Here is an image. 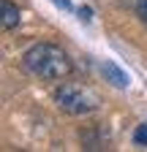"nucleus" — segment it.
<instances>
[{
    "instance_id": "f257e3e1",
    "label": "nucleus",
    "mask_w": 147,
    "mask_h": 152,
    "mask_svg": "<svg viewBox=\"0 0 147 152\" xmlns=\"http://www.w3.org/2000/svg\"><path fill=\"white\" fill-rule=\"evenodd\" d=\"M22 65L27 73L38 76V79H46V82H63L74 71L71 57L54 44H33L22 54Z\"/></svg>"
},
{
    "instance_id": "f03ea898",
    "label": "nucleus",
    "mask_w": 147,
    "mask_h": 152,
    "mask_svg": "<svg viewBox=\"0 0 147 152\" xmlns=\"http://www.w3.org/2000/svg\"><path fill=\"white\" fill-rule=\"evenodd\" d=\"M54 101H57V106L63 111L74 114V117H82V114H90L98 109V98L90 90L76 87V84H63L57 90V95H54Z\"/></svg>"
},
{
    "instance_id": "7ed1b4c3",
    "label": "nucleus",
    "mask_w": 147,
    "mask_h": 152,
    "mask_svg": "<svg viewBox=\"0 0 147 152\" xmlns=\"http://www.w3.org/2000/svg\"><path fill=\"white\" fill-rule=\"evenodd\" d=\"M101 73H104V79H106L109 84H115V87H120V90L128 87V73H125L123 68H117V63L104 60V63H101Z\"/></svg>"
},
{
    "instance_id": "20e7f679",
    "label": "nucleus",
    "mask_w": 147,
    "mask_h": 152,
    "mask_svg": "<svg viewBox=\"0 0 147 152\" xmlns=\"http://www.w3.org/2000/svg\"><path fill=\"white\" fill-rule=\"evenodd\" d=\"M0 8H3V27L14 30L16 25H19V8H16L11 0H0Z\"/></svg>"
},
{
    "instance_id": "39448f33",
    "label": "nucleus",
    "mask_w": 147,
    "mask_h": 152,
    "mask_svg": "<svg viewBox=\"0 0 147 152\" xmlns=\"http://www.w3.org/2000/svg\"><path fill=\"white\" fill-rule=\"evenodd\" d=\"M134 144L147 147V125H139V128H136V133H134Z\"/></svg>"
},
{
    "instance_id": "423d86ee",
    "label": "nucleus",
    "mask_w": 147,
    "mask_h": 152,
    "mask_svg": "<svg viewBox=\"0 0 147 152\" xmlns=\"http://www.w3.org/2000/svg\"><path fill=\"white\" fill-rule=\"evenodd\" d=\"M136 14L147 22V0H136Z\"/></svg>"
},
{
    "instance_id": "0eeeda50",
    "label": "nucleus",
    "mask_w": 147,
    "mask_h": 152,
    "mask_svg": "<svg viewBox=\"0 0 147 152\" xmlns=\"http://www.w3.org/2000/svg\"><path fill=\"white\" fill-rule=\"evenodd\" d=\"M57 8H63V11H71V0H52Z\"/></svg>"
},
{
    "instance_id": "6e6552de",
    "label": "nucleus",
    "mask_w": 147,
    "mask_h": 152,
    "mask_svg": "<svg viewBox=\"0 0 147 152\" xmlns=\"http://www.w3.org/2000/svg\"><path fill=\"white\" fill-rule=\"evenodd\" d=\"M79 19H85V22L90 19V8H87V6H85V8H79Z\"/></svg>"
}]
</instances>
